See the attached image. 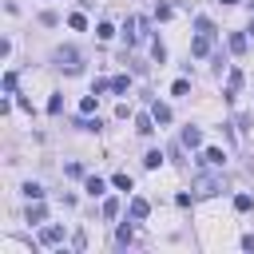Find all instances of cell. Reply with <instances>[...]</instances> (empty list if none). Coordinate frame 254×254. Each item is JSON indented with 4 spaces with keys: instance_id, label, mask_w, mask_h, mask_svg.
Here are the masks:
<instances>
[{
    "instance_id": "cell-1",
    "label": "cell",
    "mask_w": 254,
    "mask_h": 254,
    "mask_svg": "<svg viewBox=\"0 0 254 254\" xmlns=\"http://www.w3.org/2000/svg\"><path fill=\"white\" fill-rule=\"evenodd\" d=\"M194 28H198V36H194V44H190V56H206V52H210V40H214V24H210L206 16H198Z\"/></svg>"
},
{
    "instance_id": "cell-2",
    "label": "cell",
    "mask_w": 254,
    "mask_h": 254,
    "mask_svg": "<svg viewBox=\"0 0 254 254\" xmlns=\"http://www.w3.org/2000/svg\"><path fill=\"white\" fill-rule=\"evenodd\" d=\"M222 190V179H214V175H198L194 179V194L198 198H210V194H218Z\"/></svg>"
},
{
    "instance_id": "cell-3",
    "label": "cell",
    "mask_w": 254,
    "mask_h": 254,
    "mask_svg": "<svg viewBox=\"0 0 254 254\" xmlns=\"http://www.w3.org/2000/svg\"><path fill=\"white\" fill-rule=\"evenodd\" d=\"M56 64L75 75V71H79V52H75V48H60V52H56Z\"/></svg>"
},
{
    "instance_id": "cell-4",
    "label": "cell",
    "mask_w": 254,
    "mask_h": 254,
    "mask_svg": "<svg viewBox=\"0 0 254 254\" xmlns=\"http://www.w3.org/2000/svg\"><path fill=\"white\" fill-rule=\"evenodd\" d=\"M202 163H206V167H222V163H226V155H222L218 147H206V151H202Z\"/></svg>"
},
{
    "instance_id": "cell-5",
    "label": "cell",
    "mask_w": 254,
    "mask_h": 254,
    "mask_svg": "<svg viewBox=\"0 0 254 254\" xmlns=\"http://www.w3.org/2000/svg\"><path fill=\"white\" fill-rule=\"evenodd\" d=\"M60 238H64V230H60V226H44V230H40V242H44V246H56Z\"/></svg>"
},
{
    "instance_id": "cell-6",
    "label": "cell",
    "mask_w": 254,
    "mask_h": 254,
    "mask_svg": "<svg viewBox=\"0 0 254 254\" xmlns=\"http://www.w3.org/2000/svg\"><path fill=\"white\" fill-rule=\"evenodd\" d=\"M151 214V202L147 198H131V218H147Z\"/></svg>"
},
{
    "instance_id": "cell-7",
    "label": "cell",
    "mask_w": 254,
    "mask_h": 254,
    "mask_svg": "<svg viewBox=\"0 0 254 254\" xmlns=\"http://www.w3.org/2000/svg\"><path fill=\"white\" fill-rule=\"evenodd\" d=\"M238 87H242V71H230V79H226V99H234Z\"/></svg>"
},
{
    "instance_id": "cell-8",
    "label": "cell",
    "mask_w": 254,
    "mask_h": 254,
    "mask_svg": "<svg viewBox=\"0 0 254 254\" xmlns=\"http://www.w3.org/2000/svg\"><path fill=\"white\" fill-rule=\"evenodd\" d=\"M135 131H139V135H151V131H155V115H139V119H135Z\"/></svg>"
},
{
    "instance_id": "cell-9",
    "label": "cell",
    "mask_w": 254,
    "mask_h": 254,
    "mask_svg": "<svg viewBox=\"0 0 254 254\" xmlns=\"http://www.w3.org/2000/svg\"><path fill=\"white\" fill-rule=\"evenodd\" d=\"M198 143H202V131L198 127H187L183 131V147H198Z\"/></svg>"
},
{
    "instance_id": "cell-10",
    "label": "cell",
    "mask_w": 254,
    "mask_h": 254,
    "mask_svg": "<svg viewBox=\"0 0 254 254\" xmlns=\"http://www.w3.org/2000/svg\"><path fill=\"white\" fill-rule=\"evenodd\" d=\"M151 115H155L159 123H171V107H167V103H151Z\"/></svg>"
},
{
    "instance_id": "cell-11",
    "label": "cell",
    "mask_w": 254,
    "mask_h": 254,
    "mask_svg": "<svg viewBox=\"0 0 254 254\" xmlns=\"http://www.w3.org/2000/svg\"><path fill=\"white\" fill-rule=\"evenodd\" d=\"M87 194H91V198H95V194H103V179H95V175H91V179H87Z\"/></svg>"
},
{
    "instance_id": "cell-12",
    "label": "cell",
    "mask_w": 254,
    "mask_h": 254,
    "mask_svg": "<svg viewBox=\"0 0 254 254\" xmlns=\"http://www.w3.org/2000/svg\"><path fill=\"white\" fill-rule=\"evenodd\" d=\"M24 194H28V198H44V187H40V183H24Z\"/></svg>"
},
{
    "instance_id": "cell-13",
    "label": "cell",
    "mask_w": 254,
    "mask_h": 254,
    "mask_svg": "<svg viewBox=\"0 0 254 254\" xmlns=\"http://www.w3.org/2000/svg\"><path fill=\"white\" fill-rule=\"evenodd\" d=\"M230 52H246V36L234 32V36H230Z\"/></svg>"
},
{
    "instance_id": "cell-14",
    "label": "cell",
    "mask_w": 254,
    "mask_h": 254,
    "mask_svg": "<svg viewBox=\"0 0 254 254\" xmlns=\"http://www.w3.org/2000/svg\"><path fill=\"white\" fill-rule=\"evenodd\" d=\"M95 99H99L95 91H91V95H83V103H79V111H83V115H87V111H95Z\"/></svg>"
},
{
    "instance_id": "cell-15",
    "label": "cell",
    "mask_w": 254,
    "mask_h": 254,
    "mask_svg": "<svg viewBox=\"0 0 254 254\" xmlns=\"http://www.w3.org/2000/svg\"><path fill=\"white\" fill-rule=\"evenodd\" d=\"M159 163H163V155H159V151H147V159H143V167H151V171H155Z\"/></svg>"
},
{
    "instance_id": "cell-16",
    "label": "cell",
    "mask_w": 254,
    "mask_h": 254,
    "mask_svg": "<svg viewBox=\"0 0 254 254\" xmlns=\"http://www.w3.org/2000/svg\"><path fill=\"white\" fill-rule=\"evenodd\" d=\"M115 214H119V202L107 198V202H103V218H115Z\"/></svg>"
},
{
    "instance_id": "cell-17",
    "label": "cell",
    "mask_w": 254,
    "mask_h": 254,
    "mask_svg": "<svg viewBox=\"0 0 254 254\" xmlns=\"http://www.w3.org/2000/svg\"><path fill=\"white\" fill-rule=\"evenodd\" d=\"M67 24H71V28H75V32H83V28H87V20H83V12H75V16H71V20H67Z\"/></svg>"
},
{
    "instance_id": "cell-18",
    "label": "cell",
    "mask_w": 254,
    "mask_h": 254,
    "mask_svg": "<svg viewBox=\"0 0 254 254\" xmlns=\"http://www.w3.org/2000/svg\"><path fill=\"white\" fill-rule=\"evenodd\" d=\"M95 36H99V40H111V36H115V28H111V24H99V28H95Z\"/></svg>"
},
{
    "instance_id": "cell-19",
    "label": "cell",
    "mask_w": 254,
    "mask_h": 254,
    "mask_svg": "<svg viewBox=\"0 0 254 254\" xmlns=\"http://www.w3.org/2000/svg\"><path fill=\"white\" fill-rule=\"evenodd\" d=\"M111 91H119V95H123V91H127V75H115V79H111Z\"/></svg>"
},
{
    "instance_id": "cell-20",
    "label": "cell",
    "mask_w": 254,
    "mask_h": 254,
    "mask_svg": "<svg viewBox=\"0 0 254 254\" xmlns=\"http://www.w3.org/2000/svg\"><path fill=\"white\" fill-rule=\"evenodd\" d=\"M111 183H115V187H119V190H131V175H115V179H111Z\"/></svg>"
},
{
    "instance_id": "cell-21",
    "label": "cell",
    "mask_w": 254,
    "mask_h": 254,
    "mask_svg": "<svg viewBox=\"0 0 254 254\" xmlns=\"http://www.w3.org/2000/svg\"><path fill=\"white\" fill-rule=\"evenodd\" d=\"M234 206H238V210H250V206H254V198H250V194H238V198H234Z\"/></svg>"
},
{
    "instance_id": "cell-22",
    "label": "cell",
    "mask_w": 254,
    "mask_h": 254,
    "mask_svg": "<svg viewBox=\"0 0 254 254\" xmlns=\"http://www.w3.org/2000/svg\"><path fill=\"white\" fill-rule=\"evenodd\" d=\"M28 222H44V206H28Z\"/></svg>"
},
{
    "instance_id": "cell-23",
    "label": "cell",
    "mask_w": 254,
    "mask_h": 254,
    "mask_svg": "<svg viewBox=\"0 0 254 254\" xmlns=\"http://www.w3.org/2000/svg\"><path fill=\"white\" fill-rule=\"evenodd\" d=\"M115 242H119V246H127V242H131V226H119V234H115Z\"/></svg>"
},
{
    "instance_id": "cell-24",
    "label": "cell",
    "mask_w": 254,
    "mask_h": 254,
    "mask_svg": "<svg viewBox=\"0 0 254 254\" xmlns=\"http://www.w3.org/2000/svg\"><path fill=\"white\" fill-rule=\"evenodd\" d=\"M171 91H175V95H190V83H187V79H179V83H175Z\"/></svg>"
},
{
    "instance_id": "cell-25",
    "label": "cell",
    "mask_w": 254,
    "mask_h": 254,
    "mask_svg": "<svg viewBox=\"0 0 254 254\" xmlns=\"http://www.w3.org/2000/svg\"><path fill=\"white\" fill-rule=\"evenodd\" d=\"M222 4H238V0H222Z\"/></svg>"
}]
</instances>
